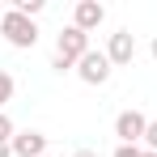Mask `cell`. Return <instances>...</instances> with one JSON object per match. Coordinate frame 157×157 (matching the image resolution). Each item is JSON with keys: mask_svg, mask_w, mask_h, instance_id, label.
Listing matches in <instances>:
<instances>
[{"mask_svg": "<svg viewBox=\"0 0 157 157\" xmlns=\"http://www.w3.org/2000/svg\"><path fill=\"white\" fill-rule=\"evenodd\" d=\"M106 21V4H98V0H77V9H72V26L77 30H98Z\"/></svg>", "mask_w": 157, "mask_h": 157, "instance_id": "obj_7", "label": "cell"}, {"mask_svg": "<svg viewBox=\"0 0 157 157\" xmlns=\"http://www.w3.org/2000/svg\"><path fill=\"white\" fill-rule=\"evenodd\" d=\"M106 59H110L115 68H128L132 59H136V34H132V30H115L110 43H106Z\"/></svg>", "mask_w": 157, "mask_h": 157, "instance_id": "obj_4", "label": "cell"}, {"mask_svg": "<svg viewBox=\"0 0 157 157\" xmlns=\"http://www.w3.org/2000/svg\"><path fill=\"white\" fill-rule=\"evenodd\" d=\"M144 128H149V119H144L140 110H123V115L115 119V136H119V144H140V140H144Z\"/></svg>", "mask_w": 157, "mask_h": 157, "instance_id": "obj_5", "label": "cell"}, {"mask_svg": "<svg viewBox=\"0 0 157 157\" xmlns=\"http://www.w3.org/2000/svg\"><path fill=\"white\" fill-rule=\"evenodd\" d=\"M149 51H153V59H157V34H153V43H149Z\"/></svg>", "mask_w": 157, "mask_h": 157, "instance_id": "obj_15", "label": "cell"}, {"mask_svg": "<svg viewBox=\"0 0 157 157\" xmlns=\"http://www.w3.org/2000/svg\"><path fill=\"white\" fill-rule=\"evenodd\" d=\"M110 157H140V144H119Z\"/></svg>", "mask_w": 157, "mask_h": 157, "instance_id": "obj_12", "label": "cell"}, {"mask_svg": "<svg viewBox=\"0 0 157 157\" xmlns=\"http://www.w3.org/2000/svg\"><path fill=\"white\" fill-rule=\"evenodd\" d=\"M0 157H13V149H9V144H0Z\"/></svg>", "mask_w": 157, "mask_h": 157, "instance_id": "obj_14", "label": "cell"}, {"mask_svg": "<svg viewBox=\"0 0 157 157\" xmlns=\"http://www.w3.org/2000/svg\"><path fill=\"white\" fill-rule=\"evenodd\" d=\"M13 9H17V13H26V17H38V13H43V0H17Z\"/></svg>", "mask_w": 157, "mask_h": 157, "instance_id": "obj_9", "label": "cell"}, {"mask_svg": "<svg viewBox=\"0 0 157 157\" xmlns=\"http://www.w3.org/2000/svg\"><path fill=\"white\" fill-rule=\"evenodd\" d=\"M85 51H89V34L77 30V26H64L59 38H55V59H51V68H55V72H68V68H77L81 59H85Z\"/></svg>", "mask_w": 157, "mask_h": 157, "instance_id": "obj_1", "label": "cell"}, {"mask_svg": "<svg viewBox=\"0 0 157 157\" xmlns=\"http://www.w3.org/2000/svg\"><path fill=\"white\" fill-rule=\"evenodd\" d=\"M140 157H157V153H149V149H140Z\"/></svg>", "mask_w": 157, "mask_h": 157, "instance_id": "obj_16", "label": "cell"}, {"mask_svg": "<svg viewBox=\"0 0 157 157\" xmlns=\"http://www.w3.org/2000/svg\"><path fill=\"white\" fill-rule=\"evenodd\" d=\"M72 157H98V153H94V149H77Z\"/></svg>", "mask_w": 157, "mask_h": 157, "instance_id": "obj_13", "label": "cell"}, {"mask_svg": "<svg viewBox=\"0 0 157 157\" xmlns=\"http://www.w3.org/2000/svg\"><path fill=\"white\" fill-rule=\"evenodd\" d=\"M0 34H4V43H9V47H17V51H30V47L38 43V26H34V17L17 13V9H9V13H4Z\"/></svg>", "mask_w": 157, "mask_h": 157, "instance_id": "obj_2", "label": "cell"}, {"mask_svg": "<svg viewBox=\"0 0 157 157\" xmlns=\"http://www.w3.org/2000/svg\"><path fill=\"white\" fill-rule=\"evenodd\" d=\"M110 72H115V64L106 59V51H94V47H89V51H85V59L77 64V77L85 81V85H106V81H110Z\"/></svg>", "mask_w": 157, "mask_h": 157, "instance_id": "obj_3", "label": "cell"}, {"mask_svg": "<svg viewBox=\"0 0 157 157\" xmlns=\"http://www.w3.org/2000/svg\"><path fill=\"white\" fill-rule=\"evenodd\" d=\"M13 136H17V128H13V119H9V115L0 110V144H9Z\"/></svg>", "mask_w": 157, "mask_h": 157, "instance_id": "obj_10", "label": "cell"}, {"mask_svg": "<svg viewBox=\"0 0 157 157\" xmlns=\"http://www.w3.org/2000/svg\"><path fill=\"white\" fill-rule=\"evenodd\" d=\"M13 89H17V81L9 77V72H0V110L13 102Z\"/></svg>", "mask_w": 157, "mask_h": 157, "instance_id": "obj_8", "label": "cell"}, {"mask_svg": "<svg viewBox=\"0 0 157 157\" xmlns=\"http://www.w3.org/2000/svg\"><path fill=\"white\" fill-rule=\"evenodd\" d=\"M9 149H13V157H47V136L26 128V132H17V136L9 140Z\"/></svg>", "mask_w": 157, "mask_h": 157, "instance_id": "obj_6", "label": "cell"}, {"mask_svg": "<svg viewBox=\"0 0 157 157\" xmlns=\"http://www.w3.org/2000/svg\"><path fill=\"white\" fill-rule=\"evenodd\" d=\"M4 13H9V9H4V4H0V21H4Z\"/></svg>", "mask_w": 157, "mask_h": 157, "instance_id": "obj_17", "label": "cell"}, {"mask_svg": "<svg viewBox=\"0 0 157 157\" xmlns=\"http://www.w3.org/2000/svg\"><path fill=\"white\" fill-rule=\"evenodd\" d=\"M149 153H157V119H149V128H144V140H140Z\"/></svg>", "mask_w": 157, "mask_h": 157, "instance_id": "obj_11", "label": "cell"}]
</instances>
